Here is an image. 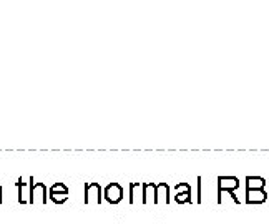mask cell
Returning a JSON list of instances; mask_svg holds the SVG:
<instances>
[{
    "mask_svg": "<svg viewBox=\"0 0 269 224\" xmlns=\"http://www.w3.org/2000/svg\"><path fill=\"white\" fill-rule=\"evenodd\" d=\"M122 198H123V188H122V185H118V183H110V185L105 188V199L110 204L120 203V201H122Z\"/></svg>",
    "mask_w": 269,
    "mask_h": 224,
    "instance_id": "7a4b0ae2",
    "label": "cell"
},
{
    "mask_svg": "<svg viewBox=\"0 0 269 224\" xmlns=\"http://www.w3.org/2000/svg\"><path fill=\"white\" fill-rule=\"evenodd\" d=\"M0 204H2V185H0Z\"/></svg>",
    "mask_w": 269,
    "mask_h": 224,
    "instance_id": "ba28073f",
    "label": "cell"
},
{
    "mask_svg": "<svg viewBox=\"0 0 269 224\" xmlns=\"http://www.w3.org/2000/svg\"><path fill=\"white\" fill-rule=\"evenodd\" d=\"M50 199L53 201L55 204H62L68 199V194H50Z\"/></svg>",
    "mask_w": 269,
    "mask_h": 224,
    "instance_id": "52a82bcc",
    "label": "cell"
},
{
    "mask_svg": "<svg viewBox=\"0 0 269 224\" xmlns=\"http://www.w3.org/2000/svg\"><path fill=\"white\" fill-rule=\"evenodd\" d=\"M101 186L98 183H88L85 185V203L87 204H100L101 203Z\"/></svg>",
    "mask_w": 269,
    "mask_h": 224,
    "instance_id": "6da1fadb",
    "label": "cell"
},
{
    "mask_svg": "<svg viewBox=\"0 0 269 224\" xmlns=\"http://www.w3.org/2000/svg\"><path fill=\"white\" fill-rule=\"evenodd\" d=\"M37 198H42V203H47V188L43 183H35L33 185V178H30V204L37 201Z\"/></svg>",
    "mask_w": 269,
    "mask_h": 224,
    "instance_id": "3957f363",
    "label": "cell"
},
{
    "mask_svg": "<svg viewBox=\"0 0 269 224\" xmlns=\"http://www.w3.org/2000/svg\"><path fill=\"white\" fill-rule=\"evenodd\" d=\"M246 194H254V198L246 199V203L248 204H253V203L259 204V203H264V201L267 199V193L264 191V189H248Z\"/></svg>",
    "mask_w": 269,
    "mask_h": 224,
    "instance_id": "5b68a950",
    "label": "cell"
},
{
    "mask_svg": "<svg viewBox=\"0 0 269 224\" xmlns=\"http://www.w3.org/2000/svg\"><path fill=\"white\" fill-rule=\"evenodd\" d=\"M50 194H68V188L64 183H55V185L50 188Z\"/></svg>",
    "mask_w": 269,
    "mask_h": 224,
    "instance_id": "8992f818",
    "label": "cell"
},
{
    "mask_svg": "<svg viewBox=\"0 0 269 224\" xmlns=\"http://www.w3.org/2000/svg\"><path fill=\"white\" fill-rule=\"evenodd\" d=\"M17 186H19V203L20 204L30 203V183H24V180L20 178L19 183H17Z\"/></svg>",
    "mask_w": 269,
    "mask_h": 224,
    "instance_id": "277c9868",
    "label": "cell"
}]
</instances>
